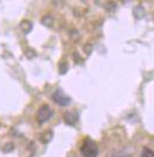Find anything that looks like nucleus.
I'll list each match as a JSON object with an SVG mask.
<instances>
[{"mask_svg":"<svg viewBox=\"0 0 154 157\" xmlns=\"http://www.w3.org/2000/svg\"><path fill=\"white\" fill-rule=\"evenodd\" d=\"M26 54H27V58H30V59H31V58H33L34 55H35V52H34V51H28V49H27Z\"/></svg>","mask_w":154,"mask_h":157,"instance_id":"obj_14","label":"nucleus"},{"mask_svg":"<svg viewBox=\"0 0 154 157\" xmlns=\"http://www.w3.org/2000/svg\"><path fill=\"white\" fill-rule=\"evenodd\" d=\"M64 120H65V122H66L67 124L74 125L77 122H78V120H79L78 111L72 110V111H67V113H65V115H64Z\"/></svg>","mask_w":154,"mask_h":157,"instance_id":"obj_4","label":"nucleus"},{"mask_svg":"<svg viewBox=\"0 0 154 157\" xmlns=\"http://www.w3.org/2000/svg\"><path fill=\"white\" fill-rule=\"evenodd\" d=\"M134 14H135L138 18H142V17H144V14H145V10H144L141 6L135 7V10H134Z\"/></svg>","mask_w":154,"mask_h":157,"instance_id":"obj_8","label":"nucleus"},{"mask_svg":"<svg viewBox=\"0 0 154 157\" xmlns=\"http://www.w3.org/2000/svg\"><path fill=\"white\" fill-rule=\"evenodd\" d=\"M14 148V145L12 143H7L5 144V147H4V151L5 152H10V151H12V149Z\"/></svg>","mask_w":154,"mask_h":157,"instance_id":"obj_12","label":"nucleus"},{"mask_svg":"<svg viewBox=\"0 0 154 157\" xmlns=\"http://www.w3.org/2000/svg\"><path fill=\"white\" fill-rule=\"evenodd\" d=\"M52 137H53V132H52V130H47L41 135L40 140L42 143H48V142L52 140Z\"/></svg>","mask_w":154,"mask_h":157,"instance_id":"obj_6","label":"nucleus"},{"mask_svg":"<svg viewBox=\"0 0 154 157\" xmlns=\"http://www.w3.org/2000/svg\"><path fill=\"white\" fill-rule=\"evenodd\" d=\"M141 157H154V154L152 150H149V149H145V150L142 151V155Z\"/></svg>","mask_w":154,"mask_h":157,"instance_id":"obj_10","label":"nucleus"},{"mask_svg":"<svg viewBox=\"0 0 154 157\" xmlns=\"http://www.w3.org/2000/svg\"><path fill=\"white\" fill-rule=\"evenodd\" d=\"M115 8H116V5H115L114 2H112V1H111V2H109V4L107 5V11H111V12H113Z\"/></svg>","mask_w":154,"mask_h":157,"instance_id":"obj_13","label":"nucleus"},{"mask_svg":"<svg viewBox=\"0 0 154 157\" xmlns=\"http://www.w3.org/2000/svg\"><path fill=\"white\" fill-rule=\"evenodd\" d=\"M84 1H85V0H84Z\"/></svg>","mask_w":154,"mask_h":157,"instance_id":"obj_15","label":"nucleus"},{"mask_svg":"<svg viewBox=\"0 0 154 157\" xmlns=\"http://www.w3.org/2000/svg\"><path fill=\"white\" fill-rule=\"evenodd\" d=\"M20 26H21V29L24 31V33H30L31 31H32L33 25H32V22H31V21H28V20H24V21L20 24Z\"/></svg>","mask_w":154,"mask_h":157,"instance_id":"obj_5","label":"nucleus"},{"mask_svg":"<svg viewBox=\"0 0 154 157\" xmlns=\"http://www.w3.org/2000/svg\"><path fill=\"white\" fill-rule=\"evenodd\" d=\"M52 109L49 108V105H41L40 108H39V110H38V114H37V120H38V122L42 124V123H45L47 122L51 116H52Z\"/></svg>","mask_w":154,"mask_h":157,"instance_id":"obj_3","label":"nucleus"},{"mask_svg":"<svg viewBox=\"0 0 154 157\" xmlns=\"http://www.w3.org/2000/svg\"><path fill=\"white\" fill-rule=\"evenodd\" d=\"M41 22H42V25H45L46 27H51L52 24H53V18L51 15H45V17H42Z\"/></svg>","mask_w":154,"mask_h":157,"instance_id":"obj_7","label":"nucleus"},{"mask_svg":"<svg viewBox=\"0 0 154 157\" xmlns=\"http://www.w3.org/2000/svg\"><path fill=\"white\" fill-rule=\"evenodd\" d=\"M67 69H68V67H67V63H65V62L60 63V66H59V72H60V74H66Z\"/></svg>","mask_w":154,"mask_h":157,"instance_id":"obj_9","label":"nucleus"},{"mask_svg":"<svg viewBox=\"0 0 154 157\" xmlns=\"http://www.w3.org/2000/svg\"><path fill=\"white\" fill-rule=\"evenodd\" d=\"M84 51H85V53H86L87 55H89V54L92 53V51H93V46H92V45H85V46H84Z\"/></svg>","mask_w":154,"mask_h":157,"instance_id":"obj_11","label":"nucleus"},{"mask_svg":"<svg viewBox=\"0 0 154 157\" xmlns=\"http://www.w3.org/2000/svg\"><path fill=\"white\" fill-rule=\"evenodd\" d=\"M52 98L53 101L59 105H62V107H66L71 103V98L67 96L65 93L62 92L61 89H57L55 92L52 94Z\"/></svg>","mask_w":154,"mask_h":157,"instance_id":"obj_2","label":"nucleus"},{"mask_svg":"<svg viewBox=\"0 0 154 157\" xmlns=\"http://www.w3.org/2000/svg\"><path fill=\"white\" fill-rule=\"evenodd\" d=\"M80 151L81 155L84 157H97L99 154L98 145L91 138H85V141L80 148Z\"/></svg>","mask_w":154,"mask_h":157,"instance_id":"obj_1","label":"nucleus"}]
</instances>
